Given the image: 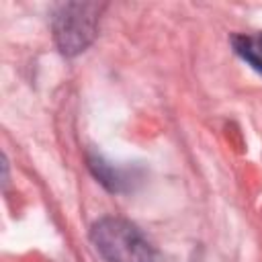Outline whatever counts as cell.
<instances>
[{
  "label": "cell",
  "mask_w": 262,
  "mask_h": 262,
  "mask_svg": "<svg viewBox=\"0 0 262 262\" xmlns=\"http://www.w3.org/2000/svg\"><path fill=\"white\" fill-rule=\"evenodd\" d=\"M88 166H90L92 174L96 176V180H98L100 184H104L108 190L121 192V190H125V188L129 186L127 176H125L121 170L113 168L108 162H104L100 156H90V158H88Z\"/></svg>",
  "instance_id": "277c9868"
},
{
  "label": "cell",
  "mask_w": 262,
  "mask_h": 262,
  "mask_svg": "<svg viewBox=\"0 0 262 262\" xmlns=\"http://www.w3.org/2000/svg\"><path fill=\"white\" fill-rule=\"evenodd\" d=\"M102 8L98 2H66L55 8L53 37L63 55L74 57L94 41Z\"/></svg>",
  "instance_id": "7a4b0ae2"
},
{
  "label": "cell",
  "mask_w": 262,
  "mask_h": 262,
  "mask_svg": "<svg viewBox=\"0 0 262 262\" xmlns=\"http://www.w3.org/2000/svg\"><path fill=\"white\" fill-rule=\"evenodd\" d=\"M90 242L104 262H160L147 237L121 217L98 219L90 229Z\"/></svg>",
  "instance_id": "6da1fadb"
},
{
  "label": "cell",
  "mask_w": 262,
  "mask_h": 262,
  "mask_svg": "<svg viewBox=\"0 0 262 262\" xmlns=\"http://www.w3.org/2000/svg\"><path fill=\"white\" fill-rule=\"evenodd\" d=\"M231 47L244 61L262 74V31L256 35H231Z\"/></svg>",
  "instance_id": "3957f363"
}]
</instances>
